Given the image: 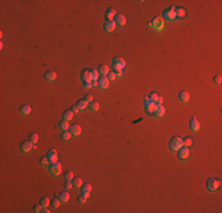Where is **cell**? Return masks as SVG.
<instances>
[{
    "label": "cell",
    "mask_w": 222,
    "mask_h": 213,
    "mask_svg": "<svg viewBox=\"0 0 222 213\" xmlns=\"http://www.w3.org/2000/svg\"><path fill=\"white\" fill-rule=\"evenodd\" d=\"M181 147H183V143H182V139L180 136H172L169 141V148L172 152H177Z\"/></svg>",
    "instance_id": "cell-1"
},
{
    "label": "cell",
    "mask_w": 222,
    "mask_h": 213,
    "mask_svg": "<svg viewBox=\"0 0 222 213\" xmlns=\"http://www.w3.org/2000/svg\"><path fill=\"white\" fill-rule=\"evenodd\" d=\"M219 187H220V181L217 179L210 178L205 181V188H207L209 192H215Z\"/></svg>",
    "instance_id": "cell-2"
},
{
    "label": "cell",
    "mask_w": 222,
    "mask_h": 213,
    "mask_svg": "<svg viewBox=\"0 0 222 213\" xmlns=\"http://www.w3.org/2000/svg\"><path fill=\"white\" fill-rule=\"evenodd\" d=\"M163 18L166 20H174L176 18V9L174 6H170L163 11Z\"/></svg>",
    "instance_id": "cell-3"
},
{
    "label": "cell",
    "mask_w": 222,
    "mask_h": 213,
    "mask_svg": "<svg viewBox=\"0 0 222 213\" xmlns=\"http://www.w3.org/2000/svg\"><path fill=\"white\" fill-rule=\"evenodd\" d=\"M61 173V165L57 161L54 163H50V174L52 177H58Z\"/></svg>",
    "instance_id": "cell-4"
},
{
    "label": "cell",
    "mask_w": 222,
    "mask_h": 213,
    "mask_svg": "<svg viewBox=\"0 0 222 213\" xmlns=\"http://www.w3.org/2000/svg\"><path fill=\"white\" fill-rule=\"evenodd\" d=\"M112 66H114V69H115V71L116 70H122V69H124L125 68V60L122 58V57H116V58H114V60H112Z\"/></svg>",
    "instance_id": "cell-5"
},
{
    "label": "cell",
    "mask_w": 222,
    "mask_h": 213,
    "mask_svg": "<svg viewBox=\"0 0 222 213\" xmlns=\"http://www.w3.org/2000/svg\"><path fill=\"white\" fill-rule=\"evenodd\" d=\"M151 25H153V29H155L157 31H161L164 27V21L161 17H155L151 20Z\"/></svg>",
    "instance_id": "cell-6"
},
{
    "label": "cell",
    "mask_w": 222,
    "mask_h": 213,
    "mask_svg": "<svg viewBox=\"0 0 222 213\" xmlns=\"http://www.w3.org/2000/svg\"><path fill=\"white\" fill-rule=\"evenodd\" d=\"M156 103L155 102H153L151 100H150L149 97H145L144 98V107H145V111L147 113H154V110H155V108H156Z\"/></svg>",
    "instance_id": "cell-7"
},
{
    "label": "cell",
    "mask_w": 222,
    "mask_h": 213,
    "mask_svg": "<svg viewBox=\"0 0 222 213\" xmlns=\"http://www.w3.org/2000/svg\"><path fill=\"white\" fill-rule=\"evenodd\" d=\"M189 148L187 147H181L178 151H177V156H178V159L181 160H187L188 157H189Z\"/></svg>",
    "instance_id": "cell-8"
},
{
    "label": "cell",
    "mask_w": 222,
    "mask_h": 213,
    "mask_svg": "<svg viewBox=\"0 0 222 213\" xmlns=\"http://www.w3.org/2000/svg\"><path fill=\"white\" fill-rule=\"evenodd\" d=\"M31 149H33V143L31 142L30 140H26V141H22L20 143V151L24 152V153H27L30 152Z\"/></svg>",
    "instance_id": "cell-9"
},
{
    "label": "cell",
    "mask_w": 222,
    "mask_h": 213,
    "mask_svg": "<svg viewBox=\"0 0 222 213\" xmlns=\"http://www.w3.org/2000/svg\"><path fill=\"white\" fill-rule=\"evenodd\" d=\"M109 84H110V81H109V78L106 76H100L98 78V86L100 89L103 90H105L109 88Z\"/></svg>",
    "instance_id": "cell-10"
},
{
    "label": "cell",
    "mask_w": 222,
    "mask_h": 213,
    "mask_svg": "<svg viewBox=\"0 0 222 213\" xmlns=\"http://www.w3.org/2000/svg\"><path fill=\"white\" fill-rule=\"evenodd\" d=\"M69 131L71 133V135L78 136V135H81V133H82V127L79 124H77V123L71 124L70 128H69Z\"/></svg>",
    "instance_id": "cell-11"
},
{
    "label": "cell",
    "mask_w": 222,
    "mask_h": 213,
    "mask_svg": "<svg viewBox=\"0 0 222 213\" xmlns=\"http://www.w3.org/2000/svg\"><path fill=\"white\" fill-rule=\"evenodd\" d=\"M46 156H47V159H49L50 163H54V162H57V161H58V156H57V151H56L54 148L50 149V151L47 152Z\"/></svg>",
    "instance_id": "cell-12"
},
{
    "label": "cell",
    "mask_w": 222,
    "mask_h": 213,
    "mask_svg": "<svg viewBox=\"0 0 222 213\" xmlns=\"http://www.w3.org/2000/svg\"><path fill=\"white\" fill-rule=\"evenodd\" d=\"M114 21L116 23V25H118V26H124L125 24H126V18L124 17L123 14L117 13L115 15V18H114Z\"/></svg>",
    "instance_id": "cell-13"
},
{
    "label": "cell",
    "mask_w": 222,
    "mask_h": 213,
    "mask_svg": "<svg viewBox=\"0 0 222 213\" xmlns=\"http://www.w3.org/2000/svg\"><path fill=\"white\" fill-rule=\"evenodd\" d=\"M154 116L155 117H157V118H161V117H163L164 116V114H165V108L162 106V104H160V106H156V108H155V110H154Z\"/></svg>",
    "instance_id": "cell-14"
},
{
    "label": "cell",
    "mask_w": 222,
    "mask_h": 213,
    "mask_svg": "<svg viewBox=\"0 0 222 213\" xmlns=\"http://www.w3.org/2000/svg\"><path fill=\"white\" fill-rule=\"evenodd\" d=\"M149 98L153 102H155V103L157 104V106H160V104H162V102H163V98H162V96L160 94H157V92H151L149 95Z\"/></svg>",
    "instance_id": "cell-15"
},
{
    "label": "cell",
    "mask_w": 222,
    "mask_h": 213,
    "mask_svg": "<svg viewBox=\"0 0 222 213\" xmlns=\"http://www.w3.org/2000/svg\"><path fill=\"white\" fill-rule=\"evenodd\" d=\"M189 128H190V130H193V131H197L200 129V121L197 120L196 117H193L192 120H190V122H189Z\"/></svg>",
    "instance_id": "cell-16"
},
{
    "label": "cell",
    "mask_w": 222,
    "mask_h": 213,
    "mask_svg": "<svg viewBox=\"0 0 222 213\" xmlns=\"http://www.w3.org/2000/svg\"><path fill=\"white\" fill-rule=\"evenodd\" d=\"M81 78H82V82L83 83H90L92 81L90 70H83L82 74H81Z\"/></svg>",
    "instance_id": "cell-17"
},
{
    "label": "cell",
    "mask_w": 222,
    "mask_h": 213,
    "mask_svg": "<svg viewBox=\"0 0 222 213\" xmlns=\"http://www.w3.org/2000/svg\"><path fill=\"white\" fill-rule=\"evenodd\" d=\"M116 23L114 21V20H106L105 23H104V30L106 31V32H112V31H115V29H116Z\"/></svg>",
    "instance_id": "cell-18"
},
{
    "label": "cell",
    "mask_w": 222,
    "mask_h": 213,
    "mask_svg": "<svg viewBox=\"0 0 222 213\" xmlns=\"http://www.w3.org/2000/svg\"><path fill=\"white\" fill-rule=\"evenodd\" d=\"M58 199H59V201L63 202V204L67 202V201L70 200V194H69V192H66V191H61V192L58 194Z\"/></svg>",
    "instance_id": "cell-19"
},
{
    "label": "cell",
    "mask_w": 222,
    "mask_h": 213,
    "mask_svg": "<svg viewBox=\"0 0 222 213\" xmlns=\"http://www.w3.org/2000/svg\"><path fill=\"white\" fill-rule=\"evenodd\" d=\"M44 77H45L46 81L52 82V81H54L56 78H57V74H56L53 70H49V71H46V72L44 74Z\"/></svg>",
    "instance_id": "cell-20"
},
{
    "label": "cell",
    "mask_w": 222,
    "mask_h": 213,
    "mask_svg": "<svg viewBox=\"0 0 222 213\" xmlns=\"http://www.w3.org/2000/svg\"><path fill=\"white\" fill-rule=\"evenodd\" d=\"M189 98H190V95H189V92L186 91V90L181 91V92L178 94V100H180L181 102H183V103H187V102L189 101Z\"/></svg>",
    "instance_id": "cell-21"
},
{
    "label": "cell",
    "mask_w": 222,
    "mask_h": 213,
    "mask_svg": "<svg viewBox=\"0 0 222 213\" xmlns=\"http://www.w3.org/2000/svg\"><path fill=\"white\" fill-rule=\"evenodd\" d=\"M109 71H110V69L106 64H102V65L98 66V72H99L100 76H108Z\"/></svg>",
    "instance_id": "cell-22"
},
{
    "label": "cell",
    "mask_w": 222,
    "mask_h": 213,
    "mask_svg": "<svg viewBox=\"0 0 222 213\" xmlns=\"http://www.w3.org/2000/svg\"><path fill=\"white\" fill-rule=\"evenodd\" d=\"M91 191H92V186H91V184L85 182V184L82 185V193H83V194H90Z\"/></svg>",
    "instance_id": "cell-23"
},
{
    "label": "cell",
    "mask_w": 222,
    "mask_h": 213,
    "mask_svg": "<svg viewBox=\"0 0 222 213\" xmlns=\"http://www.w3.org/2000/svg\"><path fill=\"white\" fill-rule=\"evenodd\" d=\"M116 10L115 9H108L106 10V13H105V17H106V20H114L115 15H116Z\"/></svg>",
    "instance_id": "cell-24"
},
{
    "label": "cell",
    "mask_w": 222,
    "mask_h": 213,
    "mask_svg": "<svg viewBox=\"0 0 222 213\" xmlns=\"http://www.w3.org/2000/svg\"><path fill=\"white\" fill-rule=\"evenodd\" d=\"M89 104L86 103V101L84 100V98H82V100H78L77 101V103H76V107L79 109V110H84L86 107H88Z\"/></svg>",
    "instance_id": "cell-25"
},
{
    "label": "cell",
    "mask_w": 222,
    "mask_h": 213,
    "mask_svg": "<svg viewBox=\"0 0 222 213\" xmlns=\"http://www.w3.org/2000/svg\"><path fill=\"white\" fill-rule=\"evenodd\" d=\"M31 113V107L28 104H24L20 107V114L24 115V116H27L28 114Z\"/></svg>",
    "instance_id": "cell-26"
},
{
    "label": "cell",
    "mask_w": 222,
    "mask_h": 213,
    "mask_svg": "<svg viewBox=\"0 0 222 213\" xmlns=\"http://www.w3.org/2000/svg\"><path fill=\"white\" fill-rule=\"evenodd\" d=\"M73 115H75V114L71 111V110H64V113H63V120H65V121L72 120Z\"/></svg>",
    "instance_id": "cell-27"
},
{
    "label": "cell",
    "mask_w": 222,
    "mask_h": 213,
    "mask_svg": "<svg viewBox=\"0 0 222 213\" xmlns=\"http://www.w3.org/2000/svg\"><path fill=\"white\" fill-rule=\"evenodd\" d=\"M70 128V124H69V121H65V120H61L59 122V129L61 131H64V130H69Z\"/></svg>",
    "instance_id": "cell-28"
},
{
    "label": "cell",
    "mask_w": 222,
    "mask_h": 213,
    "mask_svg": "<svg viewBox=\"0 0 222 213\" xmlns=\"http://www.w3.org/2000/svg\"><path fill=\"white\" fill-rule=\"evenodd\" d=\"M182 143H183V147L189 148V147H192V146H193L194 141H193V139H192V137H186V139H182Z\"/></svg>",
    "instance_id": "cell-29"
},
{
    "label": "cell",
    "mask_w": 222,
    "mask_h": 213,
    "mask_svg": "<svg viewBox=\"0 0 222 213\" xmlns=\"http://www.w3.org/2000/svg\"><path fill=\"white\" fill-rule=\"evenodd\" d=\"M71 181H72V185H73L75 187H82V185H83L82 179L78 178V177H73V179L71 180Z\"/></svg>",
    "instance_id": "cell-30"
},
{
    "label": "cell",
    "mask_w": 222,
    "mask_h": 213,
    "mask_svg": "<svg viewBox=\"0 0 222 213\" xmlns=\"http://www.w3.org/2000/svg\"><path fill=\"white\" fill-rule=\"evenodd\" d=\"M176 17L178 18H184L186 17V10L183 7H177L176 9Z\"/></svg>",
    "instance_id": "cell-31"
},
{
    "label": "cell",
    "mask_w": 222,
    "mask_h": 213,
    "mask_svg": "<svg viewBox=\"0 0 222 213\" xmlns=\"http://www.w3.org/2000/svg\"><path fill=\"white\" fill-rule=\"evenodd\" d=\"M38 134L37 133H31L30 134V137H28V140L31 141V142H32V143L33 145H37V142H38Z\"/></svg>",
    "instance_id": "cell-32"
},
{
    "label": "cell",
    "mask_w": 222,
    "mask_h": 213,
    "mask_svg": "<svg viewBox=\"0 0 222 213\" xmlns=\"http://www.w3.org/2000/svg\"><path fill=\"white\" fill-rule=\"evenodd\" d=\"M90 74H91V78H92V81H97L98 78H99V72H98V70H96V69L90 70Z\"/></svg>",
    "instance_id": "cell-33"
},
{
    "label": "cell",
    "mask_w": 222,
    "mask_h": 213,
    "mask_svg": "<svg viewBox=\"0 0 222 213\" xmlns=\"http://www.w3.org/2000/svg\"><path fill=\"white\" fill-rule=\"evenodd\" d=\"M71 136H72V135H71V133L69 130H64V131L61 133V136L60 137H61L63 141H67V140L71 139Z\"/></svg>",
    "instance_id": "cell-34"
},
{
    "label": "cell",
    "mask_w": 222,
    "mask_h": 213,
    "mask_svg": "<svg viewBox=\"0 0 222 213\" xmlns=\"http://www.w3.org/2000/svg\"><path fill=\"white\" fill-rule=\"evenodd\" d=\"M39 204H40L43 207H47L50 205V199L47 198V196H43V198L40 199V201H39Z\"/></svg>",
    "instance_id": "cell-35"
},
{
    "label": "cell",
    "mask_w": 222,
    "mask_h": 213,
    "mask_svg": "<svg viewBox=\"0 0 222 213\" xmlns=\"http://www.w3.org/2000/svg\"><path fill=\"white\" fill-rule=\"evenodd\" d=\"M86 200H88V196H86L85 194H81V195H79L78 196V198H77V201H78V204H81V205H83V204H85L86 202Z\"/></svg>",
    "instance_id": "cell-36"
},
{
    "label": "cell",
    "mask_w": 222,
    "mask_h": 213,
    "mask_svg": "<svg viewBox=\"0 0 222 213\" xmlns=\"http://www.w3.org/2000/svg\"><path fill=\"white\" fill-rule=\"evenodd\" d=\"M89 107H90V109L92 110V111H97V110L99 109V103L98 102H91V103L89 104Z\"/></svg>",
    "instance_id": "cell-37"
},
{
    "label": "cell",
    "mask_w": 222,
    "mask_h": 213,
    "mask_svg": "<svg viewBox=\"0 0 222 213\" xmlns=\"http://www.w3.org/2000/svg\"><path fill=\"white\" fill-rule=\"evenodd\" d=\"M64 177H65V180L71 181V180L73 179V172H72V171H67V172H65Z\"/></svg>",
    "instance_id": "cell-38"
},
{
    "label": "cell",
    "mask_w": 222,
    "mask_h": 213,
    "mask_svg": "<svg viewBox=\"0 0 222 213\" xmlns=\"http://www.w3.org/2000/svg\"><path fill=\"white\" fill-rule=\"evenodd\" d=\"M39 163H40L42 166H47L50 163V161H49V159H47V156H43V157H40V160H39Z\"/></svg>",
    "instance_id": "cell-39"
},
{
    "label": "cell",
    "mask_w": 222,
    "mask_h": 213,
    "mask_svg": "<svg viewBox=\"0 0 222 213\" xmlns=\"http://www.w3.org/2000/svg\"><path fill=\"white\" fill-rule=\"evenodd\" d=\"M59 205H60V201H59V199L58 198H54V200L51 202V206H52V208H58L59 207Z\"/></svg>",
    "instance_id": "cell-40"
},
{
    "label": "cell",
    "mask_w": 222,
    "mask_h": 213,
    "mask_svg": "<svg viewBox=\"0 0 222 213\" xmlns=\"http://www.w3.org/2000/svg\"><path fill=\"white\" fill-rule=\"evenodd\" d=\"M106 77L109 78V81H115L116 78H117V76H116V74H115V71H109V74H108Z\"/></svg>",
    "instance_id": "cell-41"
},
{
    "label": "cell",
    "mask_w": 222,
    "mask_h": 213,
    "mask_svg": "<svg viewBox=\"0 0 222 213\" xmlns=\"http://www.w3.org/2000/svg\"><path fill=\"white\" fill-rule=\"evenodd\" d=\"M84 100L86 101V103H88V104H90L91 102H93V97H92V95H91V94H88V95H85Z\"/></svg>",
    "instance_id": "cell-42"
},
{
    "label": "cell",
    "mask_w": 222,
    "mask_h": 213,
    "mask_svg": "<svg viewBox=\"0 0 222 213\" xmlns=\"http://www.w3.org/2000/svg\"><path fill=\"white\" fill-rule=\"evenodd\" d=\"M72 181H69V180H66V182H64V188L66 189V191H69V189H71L72 188Z\"/></svg>",
    "instance_id": "cell-43"
},
{
    "label": "cell",
    "mask_w": 222,
    "mask_h": 213,
    "mask_svg": "<svg viewBox=\"0 0 222 213\" xmlns=\"http://www.w3.org/2000/svg\"><path fill=\"white\" fill-rule=\"evenodd\" d=\"M213 82L215 83V84H221V82H222V80H221V76H214V78H213Z\"/></svg>",
    "instance_id": "cell-44"
},
{
    "label": "cell",
    "mask_w": 222,
    "mask_h": 213,
    "mask_svg": "<svg viewBox=\"0 0 222 213\" xmlns=\"http://www.w3.org/2000/svg\"><path fill=\"white\" fill-rule=\"evenodd\" d=\"M42 208H43L42 205L40 204H37V205H34V206H33V212H40Z\"/></svg>",
    "instance_id": "cell-45"
},
{
    "label": "cell",
    "mask_w": 222,
    "mask_h": 213,
    "mask_svg": "<svg viewBox=\"0 0 222 213\" xmlns=\"http://www.w3.org/2000/svg\"><path fill=\"white\" fill-rule=\"evenodd\" d=\"M70 110H71V111H72L73 114H77V113L79 111V109H78V108H77L76 106H72V107H71V108H70Z\"/></svg>",
    "instance_id": "cell-46"
},
{
    "label": "cell",
    "mask_w": 222,
    "mask_h": 213,
    "mask_svg": "<svg viewBox=\"0 0 222 213\" xmlns=\"http://www.w3.org/2000/svg\"><path fill=\"white\" fill-rule=\"evenodd\" d=\"M83 84H84V88H85V89H91V88H92L91 82H90V83H83Z\"/></svg>",
    "instance_id": "cell-47"
},
{
    "label": "cell",
    "mask_w": 222,
    "mask_h": 213,
    "mask_svg": "<svg viewBox=\"0 0 222 213\" xmlns=\"http://www.w3.org/2000/svg\"><path fill=\"white\" fill-rule=\"evenodd\" d=\"M40 212H42V213H50V210L47 208V207H43Z\"/></svg>",
    "instance_id": "cell-48"
},
{
    "label": "cell",
    "mask_w": 222,
    "mask_h": 213,
    "mask_svg": "<svg viewBox=\"0 0 222 213\" xmlns=\"http://www.w3.org/2000/svg\"><path fill=\"white\" fill-rule=\"evenodd\" d=\"M115 74H116V76H117V77H121V76H122V70H121V71H120V70H116V71H115Z\"/></svg>",
    "instance_id": "cell-49"
},
{
    "label": "cell",
    "mask_w": 222,
    "mask_h": 213,
    "mask_svg": "<svg viewBox=\"0 0 222 213\" xmlns=\"http://www.w3.org/2000/svg\"><path fill=\"white\" fill-rule=\"evenodd\" d=\"M91 84H92V86H98V80L97 81H91Z\"/></svg>",
    "instance_id": "cell-50"
},
{
    "label": "cell",
    "mask_w": 222,
    "mask_h": 213,
    "mask_svg": "<svg viewBox=\"0 0 222 213\" xmlns=\"http://www.w3.org/2000/svg\"><path fill=\"white\" fill-rule=\"evenodd\" d=\"M148 27H153V25H151V21H150V23H148Z\"/></svg>",
    "instance_id": "cell-51"
}]
</instances>
